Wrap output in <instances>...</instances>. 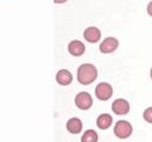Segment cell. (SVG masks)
I'll use <instances>...</instances> for the list:
<instances>
[{
  "instance_id": "obj_1",
  "label": "cell",
  "mask_w": 152,
  "mask_h": 142,
  "mask_svg": "<svg viewBox=\"0 0 152 142\" xmlns=\"http://www.w3.org/2000/svg\"><path fill=\"white\" fill-rule=\"evenodd\" d=\"M97 77V70L93 64H82L77 70V79L81 84L88 85Z\"/></svg>"
},
{
  "instance_id": "obj_2",
  "label": "cell",
  "mask_w": 152,
  "mask_h": 142,
  "mask_svg": "<svg viewBox=\"0 0 152 142\" xmlns=\"http://www.w3.org/2000/svg\"><path fill=\"white\" fill-rule=\"evenodd\" d=\"M132 125L127 121H118L115 127H114V134L119 138H127L132 134Z\"/></svg>"
},
{
  "instance_id": "obj_3",
  "label": "cell",
  "mask_w": 152,
  "mask_h": 142,
  "mask_svg": "<svg viewBox=\"0 0 152 142\" xmlns=\"http://www.w3.org/2000/svg\"><path fill=\"white\" fill-rule=\"evenodd\" d=\"M95 95L101 101H107L112 97L113 95V88L110 84L108 83H100L97 84V86L95 88Z\"/></svg>"
},
{
  "instance_id": "obj_4",
  "label": "cell",
  "mask_w": 152,
  "mask_h": 142,
  "mask_svg": "<svg viewBox=\"0 0 152 142\" xmlns=\"http://www.w3.org/2000/svg\"><path fill=\"white\" fill-rule=\"evenodd\" d=\"M75 104H76V106L78 109L88 110L91 106V104H93V98H91V96L88 92L82 91V92H80V93L76 95V97H75Z\"/></svg>"
},
{
  "instance_id": "obj_5",
  "label": "cell",
  "mask_w": 152,
  "mask_h": 142,
  "mask_svg": "<svg viewBox=\"0 0 152 142\" xmlns=\"http://www.w3.org/2000/svg\"><path fill=\"white\" fill-rule=\"evenodd\" d=\"M118 46H119L118 39L114 38V37H108V38H106V39L101 43V45H100V51H101L102 53H112V52H114V51L118 49Z\"/></svg>"
},
{
  "instance_id": "obj_6",
  "label": "cell",
  "mask_w": 152,
  "mask_h": 142,
  "mask_svg": "<svg viewBox=\"0 0 152 142\" xmlns=\"http://www.w3.org/2000/svg\"><path fill=\"white\" fill-rule=\"evenodd\" d=\"M112 110L116 115H126L129 111V103L124 98H118L112 103Z\"/></svg>"
},
{
  "instance_id": "obj_7",
  "label": "cell",
  "mask_w": 152,
  "mask_h": 142,
  "mask_svg": "<svg viewBox=\"0 0 152 142\" xmlns=\"http://www.w3.org/2000/svg\"><path fill=\"white\" fill-rule=\"evenodd\" d=\"M83 36L88 43H97L101 38V32L97 27H88L86 28Z\"/></svg>"
},
{
  "instance_id": "obj_8",
  "label": "cell",
  "mask_w": 152,
  "mask_h": 142,
  "mask_svg": "<svg viewBox=\"0 0 152 142\" xmlns=\"http://www.w3.org/2000/svg\"><path fill=\"white\" fill-rule=\"evenodd\" d=\"M68 50H69L70 54L78 57V56H82V54L84 53V51H86V46H84V44L81 43L80 40H72V41L69 43Z\"/></svg>"
},
{
  "instance_id": "obj_9",
  "label": "cell",
  "mask_w": 152,
  "mask_h": 142,
  "mask_svg": "<svg viewBox=\"0 0 152 142\" xmlns=\"http://www.w3.org/2000/svg\"><path fill=\"white\" fill-rule=\"evenodd\" d=\"M56 80H57V83L61 84V85H69V84L72 82V75H71L68 70L62 69V70H59V71L57 72V75H56Z\"/></svg>"
},
{
  "instance_id": "obj_10",
  "label": "cell",
  "mask_w": 152,
  "mask_h": 142,
  "mask_svg": "<svg viewBox=\"0 0 152 142\" xmlns=\"http://www.w3.org/2000/svg\"><path fill=\"white\" fill-rule=\"evenodd\" d=\"M66 129L71 134H78L82 130V121L80 118L72 117L66 122Z\"/></svg>"
},
{
  "instance_id": "obj_11",
  "label": "cell",
  "mask_w": 152,
  "mask_h": 142,
  "mask_svg": "<svg viewBox=\"0 0 152 142\" xmlns=\"http://www.w3.org/2000/svg\"><path fill=\"white\" fill-rule=\"evenodd\" d=\"M112 122H113V118H112L110 115H108V114H101V115L97 117L96 124H97V127H99L100 129H103V130H104V129H107V128L110 127Z\"/></svg>"
},
{
  "instance_id": "obj_12",
  "label": "cell",
  "mask_w": 152,
  "mask_h": 142,
  "mask_svg": "<svg viewBox=\"0 0 152 142\" xmlns=\"http://www.w3.org/2000/svg\"><path fill=\"white\" fill-rule=\"evenodd\" d=\"M97 138H99V136H97L96 131L89 129V130L84 131V134L82 135L81 142H97Z\"/></svg>"
},
{
  "instance_id": "obj_13",
  "label": "cell",
  "mask_w": 152,
  "mask_h": 142,
  "mask_svg": "<svg viewBox=\"0 0 152 142\" xmlns=\"http://www.w3.org/2000/svg\"><path fill=\"white\" fill-rule=\"evenodd\" d=\"M144 120L146 121V122H148V123H152V106H150V108H147L145 111H144Z\"/></svg>"
},
{
  "instance_id": "obj_14",
  "label": "cell",
  "mask_w": 152,
  "mask_h": 142,
  "mask_svg": "<svg viewBox=\"0 0 152 142\" xmlns=\"http://www.w3.org/2000/svg\"><path fill=\"white\" fill-rule=\"evenodd\" d=\"M147 13L152 17V1H150L148 5H147Z\"/></svg>"
},
{
  "instance_id": "obj_15",
  "label": "cell",
  "mask_w": 152,
  "mask_h": 142,
  "mask_svg": "<svg viewBox=\"0 0 152 142\" xmlns=\"http://www.w3.org/2000/svg\"><path fill=\"white\" fill-rule=\"evenodd\" d=\"M55 1V4H63V2H65L66 0H53Z\"/></svg>"
},
{
  "instance_id": "obj_16",
  "label": "cell",
  "mask_w": 152,
  "mask_h": 142,
  "mask_svg": "<svg viewBox=\"0 0 152 142\" xmlns=\"http://www.w3.org/2000/svg\"><path fill=\"white\" fill-rule=\"evenodd\" d=\"M150 73H151V78H152V67H151V71H150Z\"/></svg>"
}]
</instances>
